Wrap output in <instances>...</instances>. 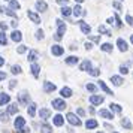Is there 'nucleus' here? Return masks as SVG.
Returning <instances> with one entry per match:
<instances>
[{"label":"nucleus","instance_id":"58","mask_svg":"<svg viewBox=\"0 0 133 133\" xmlns=\"http://www.w3.org/2000/svg\"><path fill=\"white\" fill-rule=\"evenodd\" d=\"M130 42L133 43V35H132V36H130Z\"/></svg>","mask_w":133,"mask_h":133},{"label":"nucleus","instance_id":"39","mask_svg":"<svg viewBox=\"0 0 133 133\" xmlns=\"http://www.w3.org/2000/svg\"><path fill=\"white\" fill-rule=\"evenodd\" d=\"M85 88H87L88 91H91V93H96V91H97V87L94 84H87V85H85Z\"/></svg>","mask_w":133,"mask_h":133},{"label":"nucleus","instance_id":"26","mask_svg":"<svg viewBox=\"0 0 133 133\" xmlns=\"http://www.w3.org/2000/svg\"><path fill=\"white\" fill-rule=\"evenodd\" d=\"M27 112H29L30 117H35L36 115V103H30L29 108H27Z\"/></svg>","mask_w":133,"mask_h":133},{"label":"nucleus","instance_id":"22","mask_svg":"<svg viewBox=\"0 0 133 133\" xmlns=\"http://www.w3.org/2000/svg\"><path fill=\"white\" fill-rule=\"evenodd\" d=\"M111 81H112V84L114 85H117V87H120L121 84H123V82H124V79L121 78V76H111Z\"/></svg>","mask_w":133,"mask_h":133},{"label":"nucleus","instance_id":"32","mask_svg":"<svg viewBox=\"0 0 133 133\" xmlns=\"http://www.w3.org/2000/svg\"><path fill=\"white\" fill-rule=\"evenodd\" d=\"M109 109L114 111V112H118V114L123 111V108H121L120 105H117V103H111V105H109Z\"/></svg>","mask_w":133,"mask_h":133},{"label":"nucleus","instance_id":"41","mask_svg":"<svg viewBox=\"0 0 133 133\" xmlns=\"http://www.w3.org/2000/svg\"><path fill=\"white\" fill-rule=\"evenodd\" d=\"M25 51H27V46H25V45H21V46H18V49H17L18 54H24Z\"/></svg>","mask_w":133,"mask_h":133},{"label":"nucleus","instance_id":"28","mask_svg":"<svg viewBox=\"0 0 133 133\" xmlns=\"http://www.w3.org/2000/svg\"><path fill=\"white\" fill-rule=\"evenodd\" d=\"M121 126L124 127V129H127V130H130V129H132V123H130V120H129V118H123V120H121Z\"/></svg>","mask_w":133,"mask_h":133},{"label":"nucleus","instance_id":"53","mask_svg":"<svg viewBox=\"0 0 133 133\" xmlns=\"http://www.w3.org/2000/svg\"><path fill=\"white\" fill-rule=\"evenodd\" d=\"M2 79H6V73L5 72H0V81H2Z\"/></svg>","mask_w":133,"mask_h":133},{"label":"nucleus","instance_id":"50","mask_svg":"<svg viewBox=\"0 0 133 133\" xmlns=\"http://www.w3.org/2000/svg\"><path fill=\"white\" fill-rule=\"evenodd\" d=\"M112 6H114V8H117L118 11H121V5L118 3V2H114V3H112Z\"/></svg>","mask_w":133,"mask_h":133},{"label":"nucleus","instance_id":"40","mask_svg":"<svg viewBox=\"0 0 133 133\" xmlns=\"http://www.w3.org/2000/svg\"><path fill=\"white\" fill-rule=\"evenodd\" d=\"M114 18H115V25H117V27L120 29L121 25H123V23H121V19H120V17H118V14H115Z\"/></svg>","mask_w":133,"mask_h":133},{"label":"nucleus","instance_id":"6","mask_svg":"<svg viewBox=\"0 0 133 133\" xmlns=\"http://www.w3.org/2000/svg\"><path fill=\"white\" fill-rule=\"evenodd\" d=\"M103 96H97V94H93V96H90V103L91 105H102L103 103Z\"/></svg>","mask_w":133,"mask_h":133},{"label":"nucleus","instance_id":"8","mask_svg":"<svg viewBox=\"0 0 133 133\" xmlns=\"http://www.w3.org/2000/svg\"><path fill=\"white\" fill-rule=\"evenodd\" d=\"M43 91L45 93H52V91H55V84L49 82V81H45L43 82Z\"/></svg>","mask_w":133,"mask_h":133},{"label":"nucleus","instance_id":"14","mask_svg":"<svg viewBox=\"0 0 133 133\" xmlns=\"http://www.w3.org/2000/svg\"><path fill=\"white\" fill-rule=\"evenodd\" d=\"M30 70H31V73H33V76L37 78V76H39V72H41V66H39L37 63H31Z\"/></svg>","mask_w":133,"mask_h":133},{"label":"nucleus","instance_id":"17","mask_svg":"<svg viewBox=\"0 0 133 133\" xmlns=\"http://www.w3.org/2000/svg\"><path fill=\"white\" fill-rule=\"evenodd\" d=\"M99 87H100V88H102V90L105 91L106 94H109V96H114V93H112V90H111V88H109L108 85H106L105 82H103V81H99Z\"/></svg>","mask_w":133,"mask_h":133},{"label":"nucleus","instance_id":"23","mask_svg":"<svg viewBox=\"0 0 133 133\" xmlns=\"http://www.w3.org/2000/svg\"><path fill=\"white\" fill-rule=\"evenodd\" d=\"M73 15H75V17H81V15H85V11H82V8H81V6L75 5V8H73Z\"/></svg>","mask_w":133,"mask_h":133},{"label":"nucleus","instance_id":"2","mask_svg":"<svg viewBox=\"0 0 133 133\" xmlns=\"http://www.w3.org/2000/svg\"><path fill=\"white\" fill-rule=\"evenodd\" d=\"M66 120L69 121L72 126H76V127L81 126V120H79V118H78V117H76L75 114H72V112H69V114L66 115Z\"/></svg>","mask_w":133,"mask_h":133},{"label":"nucleus","instance_id":"25","mask_svg":"<svg viewBox=\"0 0 133 133\" xmlns=\"http://www.w3.org/2000/svg\"><path fill=\"white\" fill-rule=\"evenodd\" d=\"M99 33H102V35H106V36H112V31L109 30V29H106L105 25H99Z\"/></svg>","mask_w":133,"mask_h":133},{"label":"nucleus","instance_id":"52","mask_svg":"<svg viewBox=\"0 0 133 133\" xmlns=\"http://www.w3.org/2000/svg\"><path fill=\"white\" fill-rule=\"evenodd\" d=\"M55 2H57L58 5H66V3L69 2V0H55Z\"/></svg>","mask_w":133,"mask_h":133},{"label":"nucleus","instance_id":"49","mask_svg":"<svg viewBox=\"0 0 133 133\" xmlns=\"http://www.w3.org/2000/svg\"><path fill=\"white\" fill-rule=\"evenodd\" d=\"M15 85H17V81H15V79H12V81H11V84H9V88L12 90V88H15Z\"/></svg>","mask_w":133,"mask_h":133},{"label":"nucleus","instance_id":"56","mask_svg":"<svg viewBox=\"0 0 133 133\" xmlns=\"http://www.w3.org/2000/svg\"><path fill=\"white\" fill-rule=\"evenodd\" d=\"M3 64H5V58H3V57H0V66H3Z\"/></svg>","mask_w":133,"mask_h":133},{"label":"nucleus","instance_id":"46","mask_svg":"<svg viewBox=\"0 0 133 133\" xmlns=\"http://www.w3.org/2000/svg\"><path fill=\"white\" fill-rule=\"evenodd\" d=\"M36 39H43V31L42 30H37L36 31Z\"/></svg>","mask_w":133,"mask_h":133},{"label":"nucleus","instance_id":"60","mask_svg":"<svg viewBox=\"0 0 133 133\" xmlns=\"http://www.w3.org/2000/svg\"><path fill=\"white\" fill-rule=\"evenodd\" d=\"M6 2H9V0H6Z\"/></svg>","mask_w":133,"mask_h":133},{"label":"nucleus","instance_id":"59","mask_svg":"<svg viewBox=\"0 0 133 133\" xmlns=\"http://www.w3.org/2000/svg\"><path fill=\"white\" fill-rule=\"evenodd\" d=\"M97 133H103V132H97Z\"/></svg>","mask_w":133,"mask_h":133},{"label":"nucleus","instance_id":"57","mask_svg":"<svg viewBox=\"0 0 133 133\" xmlns=\"http://www.w3.org/2000/svg\"><path fill=\"white\" fill-rule=\"evenodd\" d=\"M84 0H75V3H82Z\"/></svg>","mask_w":133,"mask_h":133},{"label":"nucleus","instance_id":"51","mask_svg":"<svg viewBox=\"0 0 133 133\" xmlns=\"http://www.w3.org/2000/svg\"><path fill=\"white\" fill-rule=\"evenodd\" d=\"M0 29H2V30H5V31H6V29H8V24H5V23H0Z\"/></svg>","mask_w":133,"mask_h":133},{"label":"nucleus","instance_id":"43","mask_svg":"<svg viewBox=\"0 0 133 133\" xmlns=\"http://www.w3.org/2000/svg\"><path fill=\"white\" fill-rule=\"evenodd\" d=\"M90 75H93V76H99V75H100V70H99V69H91Z\"/></svg>","mask_w":133,"mask_h":133},{"label":"nucleus","instance_id":"20","mask_svg":"<svg viewBox=\"0 0 133 133\" xmlns=\"http://www.w3.org/2000/svg\"><path fill=\"white\" fill-rule=\"evenodd\" d=\"M9 100H11V96H9V94H6V93H2V94H0V106L9 103Z\"/></svg>","mask_w":133,"mask_h":133},{"label":"nucleus","instance_id":"19","mask_svg":"<svg viewBox=\"0 0 133 133\" xmlns=\"http://www.w3.org/2000/svg\"><path fill=\"white\" fill-rule=\"evenodd\" d=\"M39 115H41V118H42V120H48L49 117H51V111L46 109V108H42V109H41V112H39Z\"/></svg>","mask_w":133,"mask_h":133},{"label":"nucleus","instance_id":"45","mask_svg":"<svg viewBox=\"0 0 133 133\" xmlns=\"http://www.w3.org/2000/svg\"><path fill=\"white\" fill-rule=\"evenodd\" d=\"M126 21L129 25H133V17H130V15H127L126 17Z\"/></svg>","mask_w":133,"mask_h":133},{"label":"nucleus","instance_id":"30","mask_svg":"<svg viewBox=\"0 0 133 133\" xmlns=\"http://www.w3.org/2000/svg\"><path fill=\"white\" fill-rule=\"evenodd\" d=\"M61 96L63 97H70L72 96V90H70L69 87H63V88H61Z\"/></svg>","mask_w":133,"mask_h":133},{"label":"nucleus","instance_id":"3","mask_svg":"<svg viewBox=\"0 0 133 133\" xmlns=\"http://www.w3.org/2000/svg\"><path fill=\"white\" fill-rule=\"evenodd\" d=\"M66 106L67 105H66V102H64L63 99H54V100H52V108L57 109V111H63Z\"/></svg>","mask_w":133,"mask_h":133},{"label":"nucleus","instance_id":"35","mask_svg":"<svg viewBox=\"0 0 133 133\" xmlns=\"http://www.w3.org/2000/svg\"><path fill=\"white\" fill-rule=\"evenodd\" d=\"M41 130H42V133H52V127L49 126V124H42Z\"/></svg>","mask_w":133,"mask_h":133},{"label":"nucleus","instance_id":"16","mask_svg":"<svg viewBox=\"0 0 133 133\" xmlns=\"http://www.w3.org/2000/svg\"><path fill=\"white\" fill-rule=\"evenodd\" d=\"M99 115L103 117V118H106V120H112V118H114V114L109 112V111H106V109H100V111H99Z\"/></svg>","mask_w":133,"mask_h":133},{"label":"nucleus","instance_id":"11","mask_svg":"<svg viewBox=\"0 0 133 133\" xmlns=\"http://www.w3.org/2000/svg\"><path fill=\"white\" fill-rule=\"evenodd\" d=\"M25 124V118H23V117H17L15 118V121H14V126H15V129H23Z\"/></svg>","mask_w":133,"mask_h":133},{"label":"nucleus","instance_id":"1","mask_svg":"<svg viewBox=\"0 0 133 133\" xmlns=\"http://www.w3.org/2000/svg\"><path fill=\"white\" fill-rule=\"evenodd\" d=\"M55 23H57V27H58V29H57V33H55L54 39L55 41H61V39H63V35H64V31H66V24H64L61 19H57Z\"/></svg>","mask_w":133,"mask_h":133},{"label":"nucleus","instance_id":"7","mask_svg":"<svg viewBox=\"0 0 133 133\" xmlns=\"http://www.w3.org/2000/svg\"><path fill=\"white\" fill-rule=\"evenodd\" d=\"M117 46H118V49H120L121 52H126L127 49H129V46H127V42L124 41V39H121V37L117 41Z\"/></svg>","mask_w":133,"mask_h":133},{"label":"nucleus","instance_id":"44","mask_svg":"<svg viewBox=\"0 0 133 133\" xmlns=\"http://www.w3.org/2000/svg\"><path fill=\"white\" fill-rule=\"evenodd\" d=\"M8 115H9V114H5V112H2V111H0V120H2V121H8Z\"/></svg>","mask_w":133,"mask_h":133},{"label":"nucleus","instance_id":"9","mask_svg":"<svg viewBox=\"0 0 133 133\" xmlns=\"http://www.w3.org/2000/svg\"><path fill=\"white\" fill-rule=\"evenodd\" d=\"M27 17H29V18L35 23V24H39V23H41V17H39V15H36L33 11H27Z\"/></svg>","mask_w":133,"mask_h":133},{"label":"nucleus","instance_id":"33","mask_svg":"<svg viewBox=\"0 0 133 133\" xmlns=\"http://www.w3.org/2000/svg\"><path fill=\"white\" fill-rule=\"evenodd\" d=\"M0 45H3V46L8 45V37H6V35H5V30L0 33Z\"/></svg>","mask_w":133,"mask_h":133},{"label":"nucleus","instance_id":"29","mask_svg":"<svg viewBox=\"0 0 133 133\" xmlns=\"http://www.w3.org/2000/svg\"><path fill=\"white\" fill-rule=\"evenodd\" d=\"M70 14H73V9H70L69 6H63L61 8V15H63V17H69Z\"/></svg>","mask_w":133,"mask_h":133},{"label":"nucleus","instance_id":"10","mask_svg":"<svg viewBox=\"0 0 133 133\" xmlns=\"http://www.w3.org/2000/svg\"><path fill=\"white\" fill-rule=\"evenodd\" d=\"M79 70H82V72H90L91 70V61L90 60H85L81 63V66H79Z\"/></svg>","mask_w":133,"mask_h":133},{"label":"nucleus","instance_id":"36","mask_svg":"<svg viewBox=\"0 0 133 133\" xmlns=\"http://www.w3.org/2000/svg\"><path fill=\"white\" fill-rule=\"evenodd\" d=\"M9 8L11 9H19V3L17 0H9Z\"/></svg>","mask_w":133,"mask_h":133},{"label":"nucleus","instance_id":"38","mask_svg":"<svg viewBox=\"0 0 133 133\" xmlns=\"http://www.w3.org/2000/svg\"><path fill=\"white\" fill-rule=\"evenodd\" d=\"M11 72H12L14 75H17V73H21V66H18V64L12 66V67H11Z\"/></svg>","mask_w":133,"mask_h":133},{"label":"nucleus","instance_id":"61","mask_svg":"<svg viewBox=\"0 0 133 133\" xmlns=\"http://www.w3.org/2000/svg\"><path fill=\"white\" fill-rule=\"evenodd\" d=\"M114 133H117V132H114Z\"/></svg>","mask_w":133,"mask_h":133},{"label":"nucleus","instance_id":"42","mask_svg":"<svg viewBox=\"0 0 133 133\" xmlns=\"http://www.w3.org/2000/svg\"><path fill=\"white\" fill-rule=\"evenodd\" d=\"M88 37H90L93 42H96V43L100 42V36H93V35H88Z\"/></svg>","mask_w":133,"mask_h":133},{"label":"nucleus","instance_id":"27","mask_svg":"<svg viewBox=\"0 0 133 133\" xmlns=\"http://www.w3.org/2000/svg\"><path fill=\"white\" fill-rule=\"evenodd\" d=\"M18 112V106H17V103H12V105H9V108H8V114L9 115H14Z\"/></svg>","mask_w":133,"mask_h":133},{"label":"nucleus","instance_id":"21","mask_svg":"<svg viewBox=\"0 0 133 133\" xmlns=\"http://www.w3.org/2000/svg\"><path fill=\"white\" fill-rule=\"evenodd\" d=\"M37 57H39V52H37L36 49H31L30 52H29V61H31V63H35L37 60Z\"/></svg>","mask_w":133,"mask_h":133},{"label":"nucleus","instance_id":"48","mask_svg":"<svg viewBox=\"0 0 133 133\" xmlns=\"http://www.w3.org/2000/svg\"><path fill=\"white\" fill-rule=\"evenodd\" d=\"M76 112H78V115H79V117H84V115H85V111H84L82 108H79L78 111H76Z\"/></svg>","mask_w":133,"mask_h":133},{"label":"nucleus","instance_id":"24","mask_svg":"<svg viewBox=\"0 0 133 133\" xmlns=\"http://www.w3.org/2000/svg\"><path fill=\"white\" fill-rule=\"evenodd\" d=\"M97 126H99V123L96 120H93V118L91 120H87V123H85V127L87 129H96Z\"/></svg>","mask_w":133,"mask_h":133},{"label":"nucleus","instance_id":"12","mask_svg":"<svg viewBox=\"0 0 133 133\" xmlns=\"http://www.w3.org/2000/svg\"><path fill=\"white\" fill-rule=\"evenodd\" d=\"M51 52L54 55H61L64 52V48L60 46V45H52V46H51Z\"/></svg>","mask_w":133,"mask_h":133},{"label":"nucleus","instance_id":"37","mask_svg":"<svg viewBox=\"0 0 133 133\" xmlns=\"http://www.w3.org/2000/svg\"><path fill=\"white\" fill-rule=\"evenodd\" d=\"M3 12L6 14V15H9V17H14V18H17V14L14 12L11 8H8V9H3Z\"/></svg>","mask_w":133,"mask_h":133},{"label":"nucleus","instance_id":"5","mask_svg":"<svg viewBox=\"0 0 133 133\" xmlns=\"http://www.w3.org/2000/svg\"><path fill=\"white\" fill-rule=\"evenodd\" d=\"M29 99H30V94L27 93V91H23V93H19V96H18V100L21 105H27L29 103Z\"/></svg>","mask_w":133,"mask_h":133},{"label":"nucleus","instance_id":"4","mask_svg":"<svg viewBox=\"0 0 133 133\" xmlns=\"http://www.w3.org/2000/svg\"><path fill=\"white\" fill-rule=\"evenodd\" d=\"M78 24H79V27H81V31H82L84 35H87V36H88V35L91 33V27L87 24L85 21H78Z\"/></svg>","mask_w":133,"mask_h":133},{"label":"nucleus","instance_id":"15","mask_svg":"<svg viewBox=\"0 0 133 133\" xmlns=\"http://www.w3.org/2000/svg\"><path fill=\"white\" fill-rule=\"evenodd\" d=\"M54 126H57V127H60V126H63V124H64V117H63V115H60V114H57L54 117Z\"/></svg>","mask_w":133,"mask_h":133},{"label":"nucleus","instance_id":"34","mask_svg":"<svg viewBox=\"0 0 133 133\" xmlns=\"http://www.w3.org/2000/svg\"><path fill=\"white\" fill-rule=\"evenodd\" d=\"M78 57H75V55H70V57H67L66 58V63L67 64H76V63H78Z\"/></svg>","mask_w":133,"mask_h":133},{"label":"nucleus","instance_id":"54","mask_svg":"<svg viewBox=\"0 0 133 133\" xmlns=\"http://www.w3.org/2000/svg\"><path fill=\"white\" fill-rule=\"evenodd\" d=\"M29 130H30V129H27V127H23V129H21L19 132H21V133H27V132H29Z\"/></svg>","mask_w":133,"mask_h":133},{"label":"nucleus","instance_id":"55","mask_svg":"<svg viewBox=\"0 0 133 133\" xmlns=\"http://www.w3.org/2000/svg\"><path fill=\"white\" fill-rule=\"evenodd\" d=\"M85 48H87V49H91V48H93V45H91V43H88V42H87V43H85Z\"/></svg>","mask_w":133,"mask_h":133},{"label":"nucleus","instance_id":"18","mask_svg":"<svg viewBox=\"0 0 133 133\" xmlns=\"http://www.w3.org/2000/svg\"><path fill=\"white\" fill-rule=\"evenodd\" d=\"M11 39H12L14 42H21V39H23V36H21V31L14 30L12 35H11Z\"/></svg>","mask_w":133,"mask_h":133},{"label":"nucleus","instance_id":"13","mask_svg":"<svg viewBox=\"0 0 133 133\" xmlns=\"http://www.w3.org/2000/svg\"><path fill=\"white\" fill-rule=\"evenodd\" d=\"M36 9L39 11V12H45V11L48 9V5H46L43 0H37L36 2Z\"/></svg>","mask_w":133,"mask_h":133},{"label":"nucleus","instance_id":"47","mask_svg":"<svg viewBox=\"0 0 133 133\" xmlns=\"http://www.w3.org/2000/svg\"><path fill=\"white\" fill-rule=\"evenodd\" d=\"M120 72L123 73V75H126V73H129V69H127L126 66H121L120 67Z\"/></svg>","mask_w":133,"mask_h":133},{"label":"nucleus","instance_id":"31","mask_svg":"<svg viewBox=\"0 0 133 133\" xmlns=\"http://www.w3.org/2000/svg\"><path fill=\"white\" fill-rule=\"evenodd\" d=\"M100 49H102V51H105V52H112V49H114V46H112L111 43H102V46H100Z\"/></svg>","mask_w":133,"mask_h":133}]
</instances>
